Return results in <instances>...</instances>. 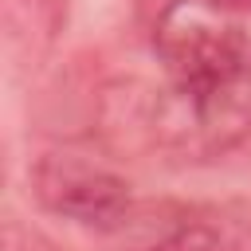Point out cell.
Here are the masks:
<instances>
[{
    "instance_id": "cell-1",
    "label": "cell",
    "mask_w": 251,
    "mask_h": 251,
    "mask_svg": "<svg viewBox=\"0 0 251 251\" xmlns=\"http://www.w3.org/2000/svg\"><path fill=\"white\" fill-rule=\"evenodd\" d=\"M161 78L102 90L106 133L126 149L212 161L251 145V0H169L153 24Z\"/></svg>"
},
{
    "instance_id": "cell-2",
    "label": "cell",
    "mask_w": 251,
    "mask_h": 251,
    "mask_svg": "<svg viewBox=\"0 0 251 251\" xmlns=\"http://www.w3.org/2000/svg\"><path fill=\"white\" fill-rule=\"evenodd\" d=\"M31 192L47 212L94 231L122 227L133 208L129 180L82 153H43L31 169Z\"/></svg>"
},
{
    "instance_id": "cell-3",
    "label": "cell",
    "mask_w": 251,
    "mask_h": 251,
    "mask_svg": "<svg viewBox=\"0 0 251 251\" xmlns=\"http://www.w3.org/2000/svg\"><path fill=\"white\" fill-rule=\"evenodd\" d=\"M149 251H231L224 231L212 224H180L165 239H157Z\"/></svg>"
}]
</instances>
